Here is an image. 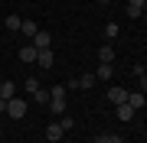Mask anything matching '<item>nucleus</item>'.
<instances>
[{
	"label": "nucleus",
	"mask_w": 147,
	"mask_h": 143,
	"mask_svg": "<svg viewBox=\"0 0 147 143\" xmlns=\"http://www.w3.org/2000/svg\"><path fill=\"white\" fill-rule=\"evenodd\" d=\"M0 114H7V101L3 98H0Z\"/></svg>",
	"instance_id": "nucleus-24"
},
{
	"label": "nucleus",
	"mask_w": 147,
	"mask_h": 143,
	"mask_svg": "<svg viewBox=\"0 0 147 143\" xmlns=\"http://www.w3.org/2000/svg\"><path fill=\"white\" fill-rule=\"evenodd\" d=\"M95 143H124V140H121V133H101Z\"/></svg>",
	"instance_id": "nucleus-16"
},
{
	"label": "nucleus",
	"mask_w": 147,
	"mask_h": 143,
	"mask_svg": "<svg viewBox=\"0 0 147 143\" xmlns=\"http://www.w3.org/2000/svg\"><path fill=\"white\" fill-rule=\"evenodd\" d=\"M62 133H65V130L59 127V120H56V124H49V127H46V140L56 143V140H62Z\"/></svg>",
	"instance_id": "nucleus-8"
},
{
	"label": "nucleus",
	"mask_w": 147,
	"mask_h": 143,
	"mask_svg": "<svg viewBox=\"0 0 147 143\" xmlns=\"http://www.w3.org/2000/svg\"><path fill=\"white\" fill-rule=\"evenodd\" d=\"M65 91H69L65 85H56L53 91H49V111H53L56 117L65 114Z\"/></svg>",
	"instance_id": "nucleus-1"
},
{
	"label": "nucleus",
	"mask_w": 147,
	"mask_h": 143,
	"mask_svg": "<svg viewBox=\"0 0 147 143\" xmlns=\"http://www.w3.org/2000/svg\"><path fill=\"white\" fill-rule=\"evenodd\" d=\"M105 3H111V0H105Z\"/></svg>",
	"instance_id": "nucleus-25"
},
{
	"label": "nucleus",
	"mask_w": 147,
	"mask_h": 143,
	"mask_svg": "<svg viewBox=\"0 0 147 143\" xmlns=\"http://www.w3.org/2000/svg\"><path fill=\"white\" fill-rule=\"evenodd\" d=\"M118 33H121L118 23H105V36H108V39H118Z\"/></svg>",
	"instance_id": "nucleus-17"
},
{
	"label": "nucleus",
	"mask_w": 147,
	"mask_h": 143,
	"mask_svg": "<svg viewBox=\"0 0 147 143\" xmlns=\"http://www.w3.org/2000/svg\"><path fill=\"white\" fill-rule=\"evenodd\" d=\"M137 81H141V91L147 94V72H144V75H137Z\"/></svg>",
	"instance_id": "nucleus-22"
},
{
	"label": "nucleus",
	"mask_w": 147,
	"mask_h": 143,
	"mask_svg": "<svg viewBox=\"0 0 147 143\" xmlns=\"http://www.w3.org/2000/svg\"><path fill=\"white\" fill-rule=\"evenodd\" d=\"M59 127H62V130H72V127H75V120H72V117H65V114H62V117H59Z\"/></svg>",
	"instance_id": "nucleus-19"
},
{
	"label": "nucleus",
	"mask_w": 147,
	"mask_h": 143,
	"mask_svg": "<svg viewBox=\"0 0 147 143\" xmlns=\"http://www.w3.org/2000/svg\"><path fill=\"white\" fill-rule=\"evenodd\" d=\"M141 13H144V7H131V3H127V16H131V20H137Z\"/></svg>",
	"instance_id": "nucleus-20"
},
{
	"label": "nucleus",
	"mask_w": 147,
	"mask_h": 143,
	"mask_svg": "<svg viewBox=\"0 0 147 143\" xmlns=\"http://www.w3.org/2000/svg\"><path fill=\"white\" fill-rule=\"evenodd\" d=\"M20 33H23V36H36V33H39V26H36V23H33V20H23V26H20Z\"/></svg>",
	"instance_id": "nucleus-14"
},
{
	"label": "nucleus",
	"mask_w": 147,
	"mask_h": 143,
	"mask_svg": "<svg viewBox=\"0 0 147 143\" xmlns=\"http://www.w3.org/2000/svg\"><path fill=\"white\" fill-rule=\"evenodd\" d=\"M33 46H36V49H53V36H49L46 29H39L36 36H33Z\"/></svg>",
	"instance_id": "nucleus-5"
},
{
	"label": "nucleus",
	"mask_w": 147,
	"mask_h": 143,
	"mask_svg": "<svg viewBox=\"0 0 147 143\" xmlns=\"http://www.w3.org/2000/svg\"><path fill=\"white\" fill-rule=\"evenodd\" d=\"M134 114H137V111H134L131 104H118V120H124V124H127V120H131Z\"/></svg>",
	"instance_id": "nucleus-11"
},
{
	"label": "nucleus",
	"mask_w": 147,
	"mask_h": 143,
	"mask_svg": "<svg viewBox=\"0 0 147 143\" xmlns=\"http://www.w3.org/2000/svg\"><path fill=\"white\" fill-rule=\"evenodd\" d=\"M127 3H131V7H144L147 0H127Z\"/></svg>",
	"instance_id": "nucleus-23"
},
{
	"label": "nucleus",
	"mask_w": 147,
	"mask_h": 143,
	"mask_svg": "<svg viewBox=\"0 0 147 143\" xmlns=\"http://www.w3.org/2000/svg\"><path fill=\"white\" fill-rule=\"evenodd\" d=\"M3 23H7V29H13V33H16V29L23 26V16H16V13H10V16H7Z\"/></svg>",
	"instance_id": "nucleus-15"
},
{
	"label": "nucleus",
	"mask_w": 147,
	"mask_h": 143,
	"mask_svg": "<svg viewBox=\"0 0 147 143\" xmlns=\"http://www.w3.org/2000/svg\"><path fill=\"white\" fill-rule=\"evenodd\" d=\"M7 114H10L13 120H23V117H26V101L23 98H10L7 101Z\"/></svg>",
	"instance_id": "nucleus-2"
},
{
	"label": "nucleus",
	"mask_w": 147,
	"mask_h": 143,
	"mask_svg": "<svg viewBox=\"0 0 147 143\" xmlns=\"http://www.w3.org/2000/svg\"><path fill=\"white\" fill-rule=\"evenodd\" d=\"M36 65H39V69H53V49H39Z\"/></svg>",
	"instance_id": "nucleus-6"
},
{
	"label": "nucleus",
	"mask_w": 147,
	"mask_h": 143,
	"mask_svg": "<svg viewBox=\"0 0 147 143\" xmlns=\"http://www.w3.org/2000/svg\"><path fill=\"white\" fill-rule=\"evenodd\" d=\"M127 104H131L134 111H141V107L147 104V98H144V91H134V94H127Z\"/></svg>",
	"instance_id": "nucleus-9"
},
{
	"label": "nucleus",
	"mask_w": 147,
	"mask_h": 143,
	"mask_svg": "<svg viewBox=\"0 0 147 143\" xmlns=\"http://www.w3.org/2000/svg\"><path fill=\"white\" fill-rule=\"evenodd\" d=\"M144 69H147V62H144Z\"/></svg>",
	"instance_id": "nucleus-26"
},
{
	"label": "nucleus",
	"mask_w": 147,
	"mask_h": 143,
	"mask_svg": "<svg viewBox=\"0 0 147 143\" xmlns=\"http://www.w3.org/2000/svg\"><path fill=\"white\" fill-rule=\"evenodd\" d=\"M95 81H98V78H95V72H85V75H79V78H75V88H85V91H88Z\"/></svg>",
	"instance_id": "nucleus-7"
},
{
	"label": "nucleus",
	"mask_w": 147,
	"mask_h": 143,
	"mask_svg": "<svg viewBox=\"0 0 147 143\" xmlns=\"http://www.w3.org/2000/svg\"><path fill=\"white\" fill-rule=\"evenodd\" d=\"M127 94H131V91H124V88H108L105 91V98H108V104H127Z\"/></svg>",
	"instance_id": "nucleus-3"
},
{
	"label": "nucleus",
	"mask_w": 147,
	"mask_h": 143,
	"mask_svg": "<svg viewBox=\"0 0 147 143\" xmlns=\"http://www.w3.org/2000/svg\"><path fill=\"white\" fill-rule=\"evenodd\" d=\"M111 75H115V69H111V62H101L98 69H95V78H101V81H105V78H111Z\"/></svg>",
	"instance_id": "nucleus-10"
},
{
	"label": "nucleus",
	"mask_w": 147,
	"mask_h": 143,
	"mask_svg": "<svg viewBox=\"0 0 147 143\" xmlns=\"http://www.w3.org/2000/svg\"><path fill=\"white\" fill-rule=\"evenodd\" d=\"M16 55H20V62H36V55H39V49L36 46H33V43H26V46H20V52H16Z\"/></svg>",
	"instance_id": "nucleus-4"
},
{
	"label": "nucleus",
	"mask_w": 147,
	"mask_h": 143,
	"mask_svg": "<svg viewBox=\"0 0 147 143\" xmlns=\"http://www.w3.org/2000/svg\"><path fill=\"white\" fill-rule=\"evenodd\" d=\"M16 94V85H13V81H3V85H0V98H3V101H10Z\"/></svg>",
	"instance_id": "nucleus-13"
},
{
	"label": "nucleus",
	"mask_w": 147,
	"mask_h": 143,
	"mask_svg": "<svg viewBox=\"0 0 147 143\" xmlns=\"http://www.w3.org/2000/svg\"><path fill=\"white\" fill-rule=\"evenodd\" d=\"M36 91H39V81L30 75V78H26V94H36Z\"/></svg>",
	"instance_id": "nucleus-18"
},
{
	"label": "nucleus",
	"mask_w": 147,
	"mask_h": 143,
	"mask_svg": "<svg viewBox=\"0 0 147 143\" xmlns=\"http://www.w3.org/2000/svg\"><path fill=\"white\" fill-rule=\"evenodd\" d=\"M33 98H36L39 104H49V91H42V88H39V91H36V94H33Z\"/></svg>",
	"instance_id": "nucleus-21"
},
{
	"label": "nucleus",
	"mask_w": 147,
	"mask_h": 143,
	"mask_svg": "<svg viewBox=\"0 0 147 143\" xmlns=\"http://www.w3.org/2000/svg\"><path fill=\"white\" fill-rule=\"evenodd\" d=\"M98 62H115V49L111 46H98Z\"/></svg>",
	"instance_id": "nucleus-12"
}]
</instances>
